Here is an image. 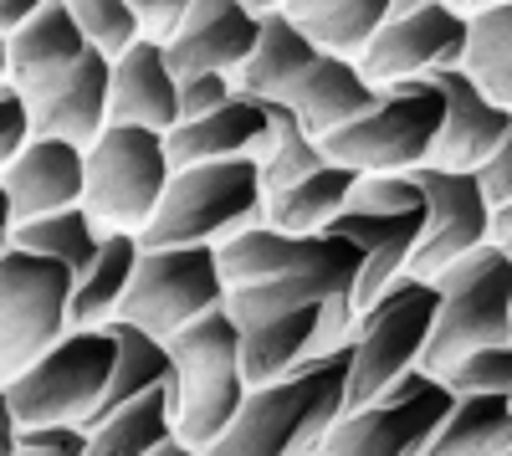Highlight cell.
I'll return each instance as SVG.
<instances>
[{"instance_id": "cell-17", "label": "cell", "mask_w": 512, "mask_h": 456, "mask_svg": "<svg viewBox=\"0 0 512 456\" xmlns=\"http://www.w3.org/2000/svg\"><path fill=\"white\" fill-rule=\"evenodd\" d=\"M262 6H236V0H195L185 31L164 47L175 77H205V72H226L236 77L256 47H262Z\"/></svg>"}, {"instance_id": "cell-6", "label": "cell", "mask_w": 512, "mask_h": 456, "mask_svg": "<svg viewBox=\"0 0 512 456\" xmlns=\"http://www.w3.org/2000/svg\"><path fill=\"white\" fill-rule=\"evenodd\" d=\"M169 354H175L180 369V441L210 451L231 431V421L241 416L251 395L241 369V328L221 308L169 339Z\"/></svg>"}, {"instance_id": "cell-18", "label": "cell", "mask_w": 512, "mask_h": 456, "mask_svg": "<svg viewBox=\"0 0 512 456\" xmlns=\"http://www.w3.org/2000/svg\"><path fill=\"white\" fill-rule=\"evenodd\" d=\"M0 52H6V82H16L31 103H41L88 62L93 47H88V36H82L72 6L47 0V11H41L26 31L0 41Z\"/></svg>"}, {"instance_id": "cell-24", "label": "cell", "mask_w": 512, "mask_h": 456, "mask_svg": "<svg viewBox=\"0 0 512 456\" xmlns=\"http://www.w3.org/2000/svg\"><path fill=\"white\" fill-rule=\"evenodd\" d=\"M108 334H113V344H118V369H113V385H108V395H103V405H98L93 426H103L108 416H118L123 405L144 400L149 390H180V369H175V354H169L164 339L144 334L139 323H123V318L108 323ZM93 426H88V431H93Z\"/></svg>"}, {"instance_id": "cell-31", "label": "cell", "mask_w": 512, "mask_h": 456, "mask_svg": "<svg viewBox=\"0 0 512 456\" xmlns=\"http://www.w3.org/2000/svg\"><path fill=\"white\" fill-rule=\"evenodd\" d=\"M466 16H472V41H466L461 72L497 108H512V0H497V6L466 11Z\"/></svg>"}, {"instance_id": "cell-44", "label": "cell", "mask_w": 512, "mask_h": 456, "mask_svg": "<svg viewBox=\"0 0 512 456\" xmlns=\"http://www.w3.org/2000/svg\"><path fill=\"white\" fill-rule=\"evenodd\" d=\"M303 456H328V451H303Z\"/></svg>"}, {"instance_id": "cell-27", "label": "cell", "mask_w": 512, "mask_h": 456, "mask_svg": "<svg viewBox=\"0 0 512 456\" xmlns=\"http://www.w3.org/2000/svg\"><path fill=\"white\" fill-rule=\"evenodd\" d=\"M287 16L303 26V36L323 57L364 62V52L374 47L384 21L395 16V6L390 0H313V6H287Z\"/></svg>"}, {"instance_id": "cell-20", "label": "cell", "mask_w": 512, "mask_h": 456, "mask_svg": "<svg viewBox=\"0 0 512 456\" xmlns=\"http://www.w3.org/2000/svg\"><path fill=\"white\" fill-rule=\"evenodd\" d=\"M272 154V113L262 98H236L221 113L200 123H180L169 134V164L195 170V164H221V159H267Z\"/></svg>"}, {"instance_id": "cell-19", "label": "cell", "mask_w": 512, "mask_h": 456, "mask_svg": "<svg viewBox=\"0 0 512 456\" xmlns=\"http://www.w3.org/2000/svg\"><path fill=\"white\" fill-rule=\"evenodd\" d=\"M431 82L446 98V129H441L431 164L436 170H456V175H482L492 164V154L502 149V139L512 134V108H497L461 67L441 72Z\"/></svg>"}, {"instance_id": "cell-35", "label": "cell", "mask_w": 512, "mask_h": 456, "mask_svg": "<svg viewBox=\"0 0 512 456\" xmlns=\"http://www.w3.org/2000/svg\"><path fill=\"white\" fill-rule=\"evenodd\" d=\"M441 385L456 400H466V395H502V400H512V344L466 354L461 364H451L441 375Z\"/></svg>"}, {"instance_id": "cell-4", "label": "cell", "mask_w": 512, "mask_h": 456, "mask_svg": "<svg viewBox=\"0 0 512 456\" xmlns=\"http://www.w3.org/2000/svg\"><path fill=\"white\" fill-rule=\"evenodd\" d=\"M446 129V98L431 77L379 88V103L354 118L349 129L323 139L328 164H349L364 180L369 175H415L431 164Z\"/></svg>"}, {"instance_id": "cell-33", "label": "cell", "mask_w": 512, "mask_h": 456, "mask_svg": "<svg viewBox=\"0 0 512 456\" xmlns=\"http://www.w3.org/2000/svg\"><path fill=\"white\" fill-rule=\"evenodd\" d=\"M267 113H272V154L262 159V185L272 200L292 185H303L308 175H318L328 164V154H323V139H313L287 103H267Z\"/></svg>"}, {"instance_id": "cell-36", "label": "cell", "mask_w": 512, "mask_h": 456, "mask_svg": "<svg viewBox=\"0 0 512 456\" xmlns=\"http://www.w3.org/2000/svg\"><path fill=\"white\" fill-rule=\"evenodd\" d=\"M93 436L82 426H11L6 456H88Z\"/></svg>"}, {"instance_id": "cell-1", "label": "cell", "mask_w": 512, "mask_h": 456, "mask_svg": "<svg viewBox=\"0 0 512 456\" xmlns=\"http://www.w3.org/2000/svg\"><path fill=\"white\" fill-rule=\"evenodd\" d=\"M349 380H354V349L344 344L328 359L292 369L287 380L251 390L231 431L205 456H303L323 451L333 426L349 416Z\"/></svg>"}, {"instance_id": "cell-26", "label": "cell", "mask_w": 512, "mask_h": 456, "mask_svg": "<svg viewBox=\"0 0 512 456\" xmlns=\"http://www.w3.org/2000/svg\"><path fill=\"white\" fill-rule=\"evenodd\" d=\"M359 185H364V175L349 170V164H323V170L308 175L303 185H292V190L267 200V226L282 231V236H323L354 205Z\"/></svg>"}, {"instance_id": "cell-45", "label": "cell", "mask_w": 512, "mask_h": 456, "mask_svg": "<svg viewBox=\"0 0 512 456\" xmlns=\"http://www.w3.org/2000/svg\"><path fill=\"white\" fill-rule=\"evenodd\" d=\"M507 456H512V451H507Z\"/></svg>"}, {"instance_id": "cell-10", "label": "cell", "mask_w": 512, "mask_h": 456, "mask_svg": "<svg viewBox=\"0 0 512 456\" xmlns=\"http://www.w3.org/2000/svg\"><path fill=\"white\" fill-rule=\"evenodd\" d=\"M175 180V164H169V139L149 134V129H113L88 149V195H82V211L98 221V231H134L144 236L159 216V205Z\"/></svg>"}, {"instance_id": "cell-29", "label": "cell", "mask_w": 512, "mask_h": 456, "mask_svg": "<svg viewBox=\"0 0 512 456\" xmlns=\"http://www.w3.org/2000/svg\"><path fill=\"white\" fill-rule=\"evenodd\" d=\"M88 456H159L164 446L180 441V390H149L144 400L123 405L118 416L88 431Z\"/></svg>"}, {"instance_id": "cell-43", "label": "cell", "mask_w": 512, "mask_h": 456, "mask_svg": "<svg viewBox=\"0 0 512 456\" xmlns=\"http://www.w3.org/2000/svg\"><path fill=\"white\" fill-rule=\"evenodd\" d=\"M159 456H205V451H195V446H185V441H175V446H164Z\"/></svg>"}, {"instance_id": "cell-11", "label": "cell", "mask_w": 512, "mask_h": 456, "mask_svg": "<svg viewBox=\"0 0 512 456\" xmlns=\"http://www.w3.org/2000/svg\"><path fill=\"white\" fill-rule=\"evenodd\" d=\"M226 303H231V282L221 272L216 246H164V252H144L118 318L139 323L144 334L169 344L190 323L221 313Z\"/></svg>"}, {"instance_id": "cell-21", "label": "cell", "mask_w": 512, "mask_h": 456, "mask_svg": "<svg viewBox=\"0 0 512 456\" xmlns=\"http://www.w3.org/2000/svg\"><path fill=\"white\" fill-rule=\"evenodd\" d=\"M31 108H36V139H67L77 149H93L113 129V62L103 52H88V62L52 98Z\"/></svg>"}, {"instance_id": "cell-34", "label": "cell", "mask_w": 512, "mask_h": 456, "mask_svg": "<svg viewBox=\"0 0 512 456\" xmlns=\"http://www.w3.org/2000/svg\"><path fill=\"white\" fill-rule=\"evenodd\" d=\"M82 36H88V47L103 52L108 62L128 57L144 41V26H139V6L134 0H77L72 6Z\"/></svg>"}, {"instance_id": "cell-12", "label": "cell", "mask_w": 512, "mask_h": 456, "mask_svg": "<svg viewBox=\"0 0 512 456\" xmlns=\"http://www.w3.org/2000/svg\"><path fill=\"white\" fill-rule=\"evenodd\" d=\"M451 410H456V395L436 375L415 369L384 400L349 410L323 441V451L328 456H425Z\"/></svg>"}, {"instance_id": "cell-39", "label": "cell", "mask_w": 512, "mask_h": 456, "mask_svg": "<svg viewBox=\"0 0 512 456\" xmlns=\"http://www.w3.org/2000/svg\"><path fill=\"white\" fill-rule=\"evenodd\" d=\"M139 6V26H144V41H154V47H169L185 21H190V6L195 0H134Z\"/></svg>"}, {"instance_id": "cell-30", "label": "cell", "mask_w": 512, "mask_h": 456, "mask_svg": "<svg viewBox=\"0 0 512 456\" xmlns=\"http://www.w3.org/2000/svg\"><path fill=\"white\" fill-rule=\"evenodd\" d=\"M507 451H512V400L466 395L456 400L425 456H507Z\"/></svg>"}, {"instance_id": "cell-9", "label": "cell", "mask_w": 512, "mask_h": 456, "mask_svg": "<svg viewBox=\"0 0 512 456\" xmlns=\"http://www.w3.org/2000/svg\"><path fill=\"white\" fill-rule=\"evenodd\" d=\"M77 272L6 246L0 252V380H16L72 334Z\"/></svg>"}, {"instance_id": "cell-25", "label": "cell", "mask_w": 512, "mask_h": 456, "mask_svg": "<svg viewBox=\"0 0 512 456\" xmlns=\"http://www.w3.org/2000/svg\"><path fill=\"white\" fill-rule=\"evenodd\" d=\"M262 16H267V26H262V47H256V57L236 72V88H241L246 98L282 103V98L292 93V82L303 77L323 52L303 36V26L287 16V6H267Z\"/></svg>"}, {"instance_id": "cell-2", "label": "cell", "mask_w": 512, "mask_h": 456, "mask_svg": "<svg viewBox=\"0 0 512 456\" xmlns=\"http://www.w3.org/2000/svg\"><path fill=\"white\" fill-rule=\"evenodd\" d=\"M262 226H267L262 159H221L175 170L154 226L139 241L144 252H164V246H216L221 252L226 241Z\"/></svg>"}, {"instance_id": "cell-42", "label": "cell", "mask_w": 512, "mask_h": 456, "mask_svg": "<svg viewBox=\"0 0 512 456\" xmlns=\"http://www.w3.org/2000/svg\"><path fill=\"white\" fill-rule=\"evenodd\" d=\"M492 241H497L502 252L512 257V200H507V205H497V211H492Z\"/></svg>"}, {"instance_id": "cell-8", "label": "cell", "mask_w": 512, "mask_h": 456, "mask_svg": "<svg viewBox=\"0 0 512 456\" xmlns=\"http://www.w3.org/2000/svg\"><path fill=\"white\" fill-rule=\"evenodd\" d=\"M425 226H431V205H425V190L415 185V175H369L354 190V205L333 221V236L354 241L364 252L359 313L410 272L425 241Z\"/></svg>"}, {"instance_id": "cell-23", "label": "cell", "mask_w": 512, "mask_h": 456, "mask_svg": "<svg viewBox=\"0 0 512 456\" xmlns=\"http://www.w3.org/2000/svg\"><path fill=\"white\" fill-rule=\"evenodd\" d=\"M303 129L313 139H328L338 129H349L354 118H364L374 103H379V88L359 72V62H344V57H318L303 77L292 82V93L282 98Z\"/></svg>"}, {"instance_id": "cell-14", "label": "cell", "mask_w": 512, "mask_h": 456, "mask_svg": "<svg viewBox=\"0 0 512 456\" xmlns=\"http://www.w3.org/2000/svg\"><path fill=\"white\" fill-rule=\"evenodd\" d=\"M415 185L431 205V226H425V241L410 262V277L436 282L461 257H472L477 246L492 241V200L482 190V175H456V170H436V164L415 170Z\"/></svg>"}, {"instance_id": "cell-41", "label": "cell", "mask_w": 512, "mask_h": 456, "mask_svg": "<svg viewBox=\"0 0 512 456\" xmlns=\"http://www.w3.org/2000/svg\"><path fill=\"white\" fill-rule=\"evenodd\" d=\"M41 11H47V0H6V6H0V41L26 31Z\"/></svg>"}, {"instance_id": "cell-32", "label": "cell", "mask_w": 512, "mask_h": 456, "mask_svg": "<svg viewBox=\"0 0 512 456\" xmlns=\"http://www.w3.org/2000/svg\"><path fill=\"white\" fill-rule=\"evenodd\" d=\"M6 246H21V252H36V257H52L62 267H72L77 277H88L98 252H103V231L98 221L82 211H62V216H41L31 226H16L6 231Z\"/></svg>"}, {"instance_id": "cell-22", "label": "cell", "mask_w": 512, "mask_h": 456, "mask_svg": "<svg viewBox=\"0 0 512 456\" xmlns=\"http://www.w3.org/2000/svg\"><path fill=\"white\" fill-rule=\"evenodd\" d=\"M113 123L164 139L180 129V77L154 41H139L128 57L113 62Z\"/></svg>"}, {"instance_id": "cell-3", "label": "cell", "mask_w": 512, "mask_h": 456, "mask_svg": "<svg viewBox=\"0 0 512 456\" xmlns=\"http://www.w3.org/2000/svg\"><path fill=\"white\" fill-rule=\"evenodd\" d=\"M436 318H441V287L400 277L384 298H374L359 323H354V380H349V410H364L384 400L400 380H410L431 354L436 339Z\"/></svg>"}, {"instance_id": "cell-28", "label": "cell", "mask_w": 512, "mask_h": 456, "mask_svg": "<svg viewBox=\"0 0 512 456\" xmlns=\"http://www.w3.org/2000/svg\"><path fill=\"white\" fill-rule=\"evenodd\" d=\"M139 262H144V241L134 231H108L93 272L77 277L72 328H108L128 303V287H134V277H139Z\"/></svg>"}, {"instance_id": "cell-5", "label": "cell", "mask_w": 512, "mask_h": 456, "mask_svg": "<svg viewBox=\"0 0 512 456\" xmlns=\"http://www.w3.org/2000/svg\"><path fill=\"white\" fill-rule=\"evenodd\" d=\"M113 369H118V344L108 328H72L26 375L6 380V416L11 426H82L88 431L113 385Z\"/></svg>"}, {"instance_id": "cell-38", "label": "cell", "mask_w": 512, "mask_h": 456, "mask_svg": "<svg viewBox=\"0 0 512 456\" xmlns=\"http://www.w3.org/2000/svg\"><path fill=\"white\" fill-rule=\"evenodd\" d=\"M236 98H241V88H236V77H226V72L180 77V123H200V118L221 113Z\"/></svg>"}, {"instance_id": "cell-13", "label": "cell", "mask_w": 512, "mask_h": 456, "mask_svg": "<svg viewBox=\"0 0 512 456\" xmlns=\"http://www.w3.org/2000/svg\"><path fill=\"white\" fill-rule=\"evenodd\" d=\"M466 41H472V16L441 6V0H415V6H395L364 52L359 72L374 88H395V82H425L456 72L466 62Z\"/></svg>"}, {"instance_id": "cell-40", "label": "cell", "mask_w": 512, "mask_h": 456, "mask_svg": "<svg viewBox=\"0 0 512 456\" xmlns=\"http://www.w3.org/2000/svg\"><path fill=\"white\" fill-rule=\"evenodd\" d=\"M482 190H487V200H492V211L512 200V134L502 139V149L492 154V164L482 170Z\"/></svg>"}, {"instance_id": "cell-16", "label": "cell", "mask_w": 512, "mask_h": 456, "mask_svg": "<svg viewBox=\"0 0 512 456\" xmlns=\"http://www.w3.org/2000/svg\"><path fill=\"white\" fill-rule=\"evenodd\" d=\"M0 190H6V231L77 211L88 195V149L67 139H36L21 159L0 170Z\"/></svg>"}, {"instance_id": "cell-15", "label": "cell", "mask_w": 512, "mask_h": 456, "mask_svg": "<svg viewBox=\"0 0 512 456\" xmlns=\"http://www.w3.org/2000/svg\"><path fill=\"white\" fill-rule=\"evenodd\" d=\"M221 272L236 287H256V282H277V277H297V272H359L364 277V252L344 236H282L272 226L246 231L236 241L221 246Z\"/></svg>"}, {"instance_id": "cell-7", "label": "cell", "mask_w": 512, "mask_h": 456, "mask_svg": "<svg viewBox=\"0 0 512 456\" xmlns=\"http://www.w3.org/2000/svg\"><path fill=\"white\" fill-rule=\"evenodd\" d=\"M441 287V318L436 339L425 354V375H446L477 349H502L512 344V257L497 241L477 246L472 257H461L451 272L436 277Z\"/></svg>"}, {"instance_id": "cell-37", "label": "cell", "mask_w": 512, "mask_h": 456, "mask_svg": "<svg viewBox=\"0 0 512 456\" xmlns=\"http://www.w3.org/2000/svg\"><path fill=\"white\" fill-rule=\"evenodd\" d=\"M36 144V108L16 82H0V170Z\"/></svg>"}]
</instances>
